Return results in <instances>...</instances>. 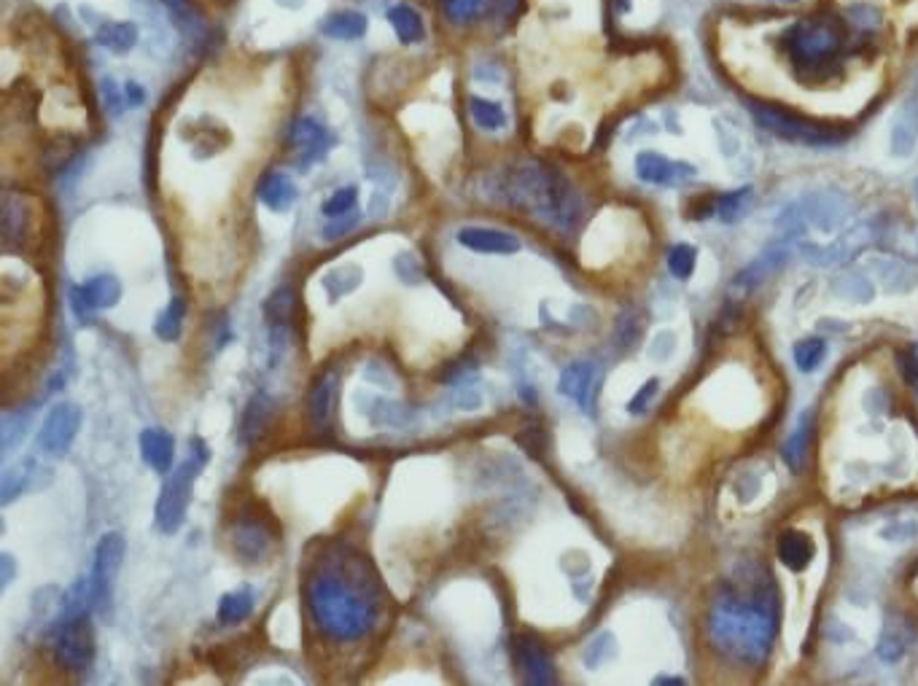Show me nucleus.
I'll return each mask as SVG.
<instances>
[{
  "label": "nucleus",
  "instance_id": "f257e3e1",
  "mask_svg": "<svg viewBox=\"0 0 918 686\" xmlns=\"http://www.w3.org/2000/svg\"><path fill=\"white\" fill-rule=\"evenodd\" d=\"M305 603L313 625L332 641L364 638L380 614V587L367 557L348 549L326 555L307 576Z\"/></svg>",
  "mask_w": 918,
  "mask_h": 686
},
{
  "label": "nucleus",
  "instance_id": "c85d7f7f",
  "mask_svg": "<svg viewBox=\"0 0 918 686\" xmlns=\"http://www.w3.org/2000/svg\"><path fill=\"white\" fill-rule=\"evenodd\" d=\"M254 611V592L251 590H232L227 595H221L219 600V622L221 625H240L245 619L251 617Z\"/></svg>",
  "mask_w": 918,
  "mask_h": 686
},
{
  "label": "nucleus",
  "instance_id": "79ce46f5",
  "mask_svg": "<svg viewBox=\"0 0 918 686\" xmlns=\"http://www.w3.org/2000/svg\"><path fill=\"white\" fill-rule=\"evenodd\" d=\"M657 391H660V380H655V377H652V380H647V383L641 385L639 393H636V396L630 399L628 412H633V415H641V412H647V407L652 404V399L657 396Z\"/></svg>",
  "mask_w": 918,
  "mask_h": 686
},
{
  "label": "nucleus",
  "instance_id": "e433bc0d",
  "mask_svg": "<svg viewBox=\"0 0 918 686\" xmlns=\"http://www.w3.org/2000/svg\"><path fill=\"white\" fill-rule=\"evenodd\" d=\"M356 205H359V189L356 186H342L321 205V213L326 218H337L350 213V210H356Z\"/></svg>",
  "mask_w": 918,
  "mask_h": 686
},
{
  "label": "nucleus",
  "instance_id": "423d86ee",
  "mask_svg": "<svg viewBox=\"0 0 918 686\" xmlns=\"http://www.w3.org/2000/svg\"><path fill=\"white\" fill-rule=\"evenodd\" d=\"M749 113L754 116V122L768 132L784 140H792V143H803V146H830V143H838L843 138L838 130H832L827 124L805 119L800 113H792L781 105L749 100Z\"/></svg>",
  "mask_w": 918,
  "mask_h": 686
},
{
  "label": "nucleus",
  "instance_id": "a211bd4d",
  "mask_svg": "<svg viewBox=\"0 0 918 686\" xmlns=\"http://www.w3.org/2000/svg\"><path fill=\"white\" fill-rule=\"evenodd\" d=\"M140 455L149 469L157 474H170L175 461V439L165 428H146L140 434Z\"/></svg>",
  "mask_w": 918,
  "mask_h": 686
},
{
  "label": "nucleus",
  "instance_id": "3c124183",
  "mask_svg": "<svg viewBox=\"0 0 918 686\" xmlns=\"http://www.w3.org/2000/svg\"><path fill=\"white\" fill-rule=\"evenodd\" d=\"M779 3H797V0H779Z\"/></svg>",
  "mask_w": 918,
  "mask_h": 686
},
{
  "label": "nucleus",
  "instance_id": "473e14b6",
  "mask_svg": "<svg viewBox=\"0 0 918 686\" xmlns=\"http://www.w3.org/2000/svg\"><path fill=\"white\" fill-rule=\"evenodd\" d=\"M827 356V342L822 337H808L800 339L795 345V364L800 366V372H814L819 369Z\"/></svg>",
  "mask_w": 918,
  "mask_h": 686
},
{
  "label": "nucleus",
  "instance_id": "f3484780",
  "mask_svg": "<svg viewBox=\"0 0 918 686\" xmlns=\"http://www.w3.org/2000/svg\"><path fill=\"white\" fill-rule=\"evenodd\" d=\"M232 547L240 557H243V563H262L264 557L270 555L272 549V536L270 530L264 528L262 522L254 520H243L235 528V536H232Z\"/></svg>",
  "mask_w": 918,
  "mask_h": 686
},
{
  "label": "nucleus",
  "instance_id": "c9c22d12",
  "mask_svg": "<svg viewBox=\"0 0 918 686\" xmlns=\"http://www.w3.org/2000/svg\"><path fill=\"white\" fill-rule=\"evenodd\" d=\"M749 202H752V189L746 186V189H738V192L722 194L717 200V216L722 221H738V218L744 216V210L749 208Z\"/></svg>",
  "mask_w": 918,
  "mask_h": 686
},
{
  "label": "nucleus",
  "instance_id": "7c9ffc66",
  "mask_svg": "<svg viewBox=\"0 0 918 686\" xmlns=\"http://www.w3.org/2000/svg\"><path fill=\"white\" fill-rule=\"evenodd\" d=\"M808 439H811V426H808V415L803 417V423L792 431L787 442H784V463L792 471H800L805 463V452H808Z\"/></svg>",
  "mask_w": 918,
  "mask_h": 686
},
{
  "label": "nucleus",
  "instance_id": "4be33fe9",
  "mask_svg": "<svg viewBox=\"0 0 918 686\" xmlns=\"http://www.w3.org/2000/svg\"><path fill=\"white\" fill-rule=\"evenodd\" d=\"M779 560L787 565L789 571H805L811 560H814V541L808 533H800V530H784L779 536Z\"/></svg>",
  "mask_w": 918,
  "mask_h": 686
},
{
  "label": "nucleus",
  "instance_id": "c03bdc74",
  "mask_svg": "<svg viewBox=\"0 0 918 686\" xmlns=\"http://www.w3.org/2000/svg\"><path fill=\"white\" fill-rule=\"evenodd\" d=\"M124 100H127V108H140V105L146 103V89L140 87L138 81H124Z\"/></svg>",
  "mask_w": 918,
  "mask_h": 686
},
{
  "label": "nucleus",
  "instance_id": "6ab92c4d",
  "mask_svg": "<svg viewBox=\"0 0 918 686\" xmlns=\"http://www.w3.org/2000/svg\"><path fill=\"white\" fill-rule=\"evenodd\" d=\"M272 417H275V401L267 396L264 391L254 393L251 401L245 404L243 420H240V442L254 444L259 442L267 428L272 426Z\"/></svg>",
  "mask_w": 918,
  "mask_h": 686
},
{
  "label": "nucleus",
  "instance_id": "f704fd0d",
  "mask_svg": "<svg viewBox=\"0 0 918 686\" xmlns=\"http://www.w3.org/2000/svg\"><path fill=\"white\" fill-rule=\"evenodd\" d=\"M30 426V409L22 412H6L3 415V431H0V442H3V452H11L17 447V442L25 439V428Z\"/></svg>",
  "mask_w": 918,
  "mask_h": 686
},
{
  "label": "nucleus",
  "instance_id": "1a4fd4ad",
  "mask_svg": "<svg viewBox=\"0 0 918 686\" xmlns=\"http://www.w3.org/2000/svg\"><path fill=\"white\" fill-rule=\"evenodd\" d=\"M81 420H84L81 407L73 404V401H62V404L49 409L44 426L38 431V439H35L38 450L44 452V455H52V458H62L73 447V442H76V436L81 431Z\"/></svg>",
  "mask_w": 918,
  "mask_h": 686
},
{
  "label": "nucleus",
  "instance_id": "f03ea898",
  "mask_svg": "<svg viewBox=\"0 0 918 686\" xmlns=\"http://www.w3.org/2000/svg\"><path fill=\"white\" fill-rule=\"evenodd\" d=\"M711 641L741 662H760L776 635V592L768 584L752 592L725 590L709 619Z\"/></svg>",
  "mask_w": 918,
  "mask_h": 686
},
{
  "label": "nucleus",
  "instance_id": "cd10ccee",
  "mask_svg": "<svg viewBox=\"0 0 918 686\" xmlns=\"http://www.w3.org/2000/svg\"><path fill=\"white\" fill-rule=\"evenodd\" d=\"M469 113H472L474 124L485 132H501L507 130L509 116L504 111V105L488 97H472L469 100Z\"/></svg>",
  "mask_w": 918,
  "mask_h": 686
},
{
  "label": "nucleus",
  "instance_id": "bb28decb",
  "mask_svg": "<svg viewBox=\"0 0 918 686\" xmlns=\"http://www.w3.org/2000/svg\"><path fill=\"white\" fill-rule=\"evenodd\" d=\"M361 278H364V272H361L359 264H342V267H334L321 278V286L329 294L332 302L342 299L350 291H356L361 286Z\"/></svg>",
  "mask_w": 918,
  "mask_h": 686
},
{
  "label": "nucleus",
  "instance_id": "0eeeda50",
  "mask_svg": "<svg viewBox=\"0 0 918 686\" xmlns=\"http://www.w3.org/2000/svg\"><path fill=\"white\" fill-rule=\"evenodd\" d=\"M52 652L57 665L70 673H84L95 662V630L89 622V611L65 614L54 619Z\"/></svg>",
  "mask_w": 918,
  "mask_h": 686
},
{
  "label": "nucleus",
  "instance_id": "9b49d317",
  "mask_svg": "<svg viewBox=\"0 0 918 686\" xmlns=\"http://www.w3.org/2000/svg\"><path fill=\"white\" fill-rule=\"evenodd\" d=\"M289 140L291 148L299 154L297 165L302 167V170H307V167L315 165V162H321V159L329 157V151H332L334 143H337L332 130L324 127L318 119H313V116H302V119H297L294 127H291Z\"/></svg>",
  "mask_w": 918,
  "mask_h": 686
},
{
  "label": "nucleus",
  "instance_id": "8fccbe9b",
  "mask_svg": "<svg viewBox=\"0 0 918 686\" xmlns=\"http://www.w3.org/2000/svg\"><path fill=\"white\" fill-rule=\"evenodd\" d=\"M657 684H682V678H657Z\"/></svg>",
  "mask_w": 918,
  "mask_h": 686
},
{
  "label": "nucleus",
  "instance_id": "7ed1b4c3",
  "mask_svg": "<svg viewBox=\"0 0 918 686\" xmlns=\"http://www.w3.org/2000/svg\"><path fill=\"white\" fill-rule=\"evenodd\" d=\"M496 192L499 200L560 232H571L582 216L577 189L560 170L544 162L512 165L507 173L499 175Z\"/></svg>",
  "mask_w": 918,
  "mask_h": 686
},
{
  "label": "nucleus",
  "instance_id": "a878e982",
  "mask_svg": "<svg viewBox=\"0 0 918 686\" xmlns=\"http://www.w3.org/2000/svg\"><path fill=\"white\" fill-rule=\"evenodd\" d=\"M294 302L297 299H294V291L289 286L275 288L267 296V302H264V321H267L272 331H286L291 315H294Z\"/></svg>",
  "mask_w": 918,
  "mask_h": 686
},
{
  "label": "nucleus",
  "instance_id": "ea45409f",
  "mask_svg": "<svg viewBox=\"0 0 918 686\" xmlns=\"http://www.w3.org/2000/svg\"><path fill=\"white\" fill-rule=\"evenodd\" d=\"M359 221H361L359 208L350 210V213H345V216L329 218V224H326L324 229H321V235H324V240H340V237L350 235V232H353V229L359 226Z\"/></svg>",
  "mask_w": 918,
  "mask_h": 686
},
{
  "label": "nucleus",
  "instance_id": "4c0bfd02",
  "mask_svg": "<svg viewBox=\"0 0 918 686\" xmlns=\"http://www.w3.org/2000/svg\"><path fill=\"white\" fill-rule=\"evenodd\" d=\"M846 19H849V27H859V30H865V33H873L881 27L884 22V14L878 6L873 3H854L849 11H846Z\"/></svg>",
  "mask_w": 918,
  "mask_h": 686
},
{
  "label": "nucleus",
  "instance_id": "4468645a",
  "mask_svg": "<svg viewBox=\"0 0 918 686\" xmlns=\"http://www.w3.org/2000/svg\"><path fill=\"white\" fill-rule=\"evenodd\" d=\"M455 240L474 253H488V256H512L523 248L517 235L493 229V226H464L455 232Z\"/></svg>",
  "mask_w": 918,
  "mask_h": 686
},
{
  "label": "nucleus",
  "instance_id": "393cba45",
  "mask_svg": "<svg viewBox=\"0 0 918 686\" xmlns=\"http://www.w3.org/2000/svg\"><path fill=\"white\" fill-rule=\"evenodd\" d=\"M388 22L394 27V33L399 35V41L402 44H420L423 38H426V27H423V19L412 6L407 3H396L388 9Z\"/></svg>",
  "mask_w": 918,
  "mask_h": 686
},
{
  "label": "nucleus",
  "instance_id": "72a5a7b5",
  "mask_svg": "<svg viewBox=\"0 0 918 686\" xmlns=\"http://www.w3.org/2000/svg\"><path fill=\"white\" fill-rule=\"evenodd\" d=\"M25 221V202L17 200L14 194H6V197H3V232H6V240H9V243L22 237V226H25Z\"/></svg>",
  "mask_w": 918,
  "mask_h": 686
},
{
  "label": "nucleus",
  "instance_id": "20e7f679",
  "mask_svg": "<svg viewBox=\"0 0 918 686\" xmlns=\"http://www.w3.org/2000/svg\"><path fill=\"white\" fill-rule=\"evenodd\" d=\"M779 44L792 76L800 84H830L849 54V22L827 11L792 19L779 33Z\"/></svg>",
  "mask_w": 918,
  "mask_h": 686
},
{
  "label": "nucleus",
  "instance_id": "2f4dec72",
  "mask_svg": "<svg viewBox=\"0 0 918 686\" xmlns=\"http://www.w3.org/2000/svg\"><path fill=\"white\" fill-rule=\"evenodd\" d=\"M184 313H186L184 299H181V296H175L173 302L167 304L165 313H159L157 337L165 339V342H175V339L181 337V329H184Z\"/></svg>",
  "mask_w": 918,
  "mask_h": 686
},
{
  "label": "nucleus",
  "instance_id": "c756f323",
  "mask_svg": "<svg viewBox=\"0 0 918 686\" xmlns=\"http://www.w3.org/2000/svg\"><path fill=\"white\" fill-rule=\"evenodd\" d=\"M501 0H445V14L455 25H469L482 14H488Z\"/></svg>",
  "mask_w": 918,
  "mask_h": 686
},
{
  "label": "nucleus",
  "instance_id": "412c9836",
  "mask_svg": "<svg viewBox=\"0 0 918 686\" xmlns=\"http://www.w3.org/2000/svg\"><path fill=\"white\" fill-rule=\"evenodd\" d=\"M334 396H337V374H321L310 393V420L315 431H329L334 417Z\"/></svg>",
  "mask_w": 918,
  "mask_h": 686
},
{
  "label": "nucleus",
  "instance_id": "6e6552de",
  "mask_svg": "<svg viewBox=\"0 0 918 686\" xmlns=\"http://www.w3.org/2000/svg\"><path fill=\"white\" fill-rule=\"evenodd\" d=\"M124 552H127V541L122 533H105L97 541L95 563H92V574H89V587H92V603L100 614H108V606L114 600V584L122 568Z\"/></svg>",
  "mask_w": 918,
  "mask_h": 686
},
{
  "label": "nucleus",
  "instance_id": "ddd939ff",
  "mask_svg": "<svg viewBox=\"0 0 918 686\" xmlns=\"http://www.w3.org/2000/svg\"><path fill=\"white\" fill-rule=\"evenodd\" d=\"M636 173L641 181L655 183V186H682L695 178V167L663 157L657 151H641L636 157Z\"/></svg>",
  "mask_w": 918,
  "mask_h": 686
},
{
  "label": "nucleus",
  "instance_id": "de8ad7c7",
  "mask_svg": "<svg viewBox=\"0 0 918 686\" xmlns=\"http://www.w3.org/2000/svg\"><path fill=\"white\" fill-rule=\"evenodd\" d=\"M162 3H165L167 9L173 11L181 22H189V14H192V11H189V0H162Z\"/></svg>",
  "mask_w": 918,
  "mask_h": 686
},
{
  "label": "nucleus",
  "instance_id": "a19ab883",
  "mask_svg": "<svg viewBox=\"0 0 918 686\" xmlns=\"http://www.w3.org/2000/svg\"><path fill=\"white\" fill-rule=\"evenodd\" d=\"M612 654H614V638L609 633H604V635H598V638L590 643V649L585 652V662L590 665V668H595V665H601L604 660H609Z\"/></svg>",
  "mask_w": 918,
  "mask_h": 686
},
{
  "label": "nucleus",
  "instance_id": "9d476101",
  "mask_svg": "<svg viewBox=\"0 0 918 686\" xmlns=\"http://www.w3.org/2000/svg\"><path fill=\"white\" fill-rule=\"evenodd\" d=\"M119 299H122V283H119L116 275H108V272L95 275L84 286L70 291V307H73V313L79 315V321L84 323L92 321L95 310H111V307H116Z\"/></svg>",
  "mask_w": 918,
  "mask_h": 686
},
{
  "label": "nucleus",
  "instance_id": "f8f14e48",
  "mask_svg": "<svg viewBox=\"0 0 918 686\" xmlns=\"http://www.w3.org/2000/svg\"><path fill=\"white\" fill-rule=\"evenodd\" d=\"M512 652H515V665L523 673L525 684L542 686L558 681L555 662H552L550 652L544 649V643L539 638H534V635H517Z\"/></svg>",
  "mask_w": 918,
  "mask_h": 686
},
{
  "label": "nucleus",
  "instance_id": "37998d69",
  "mask_svg": "<svg viewBox=\"0 0 918 686\" xmlns=\"http://www.w3.org/2000/svg\"><path fill=\"white\" fill-rule=\"evenodd\" d=\"M103 103L111 111V116H122L127 100H124V89L114 79L103 81Z\"/></svg>",
  "mask_w": 918,
  "mask_h": 686
},
{
  "label": "nucleus",
  "instance_id": "aec40b11",
  "mask_svg": "<svg viewBox=\"0 0 918 686\" xmlns=\"http://www.w3.org/2000/svg\"><path fill=\"white\" fill-rule=\"evenodd\" d=\"M299 189L289 173H267L259 183V200L272 210V213H286L291 205L297 202Z\"/></svg>",
  "mask_w": 918,
  "mask_h": 686
},
{
  "label": "nucleus",
  "instance_id": "a18cd8bd",
  "mask_svg": "<svg viewBox=\"0 0 918 686\" xmlns=\"http://www.w3.org/2000/svg\"><path fill=\"white\" fill-rule=\"evenodd\" d=\"M900 369L910 383L918 380V348H910L908 353H900Z\"/></svg>",
  "mask_w": 918,
  "mask_h": 686
},
{
  "label": "nucleus",
  "instance_id": "b1692460",
  "mask_svg": "<svg viewBox=\"0 0 918 686\" xmlns=\"http://www.w3.org/2000/svg\"><path fill=\"white\" fill-rule=\"evenodd\" d=\"M367 27V17L359 11H337V14L321 22V33L337 38V41H359L367 35Z\"/></svg>",
  "mask_w": 918,
  "mask_h": 686
},
{
  "label": "nucleus",
  "instance_id": "58836bf2",
  "mask_svg": "<svg viewBox=\"0 0 918 686\" xmlns=\"http://www.w3.org/2000/svg\"><path fill=\"white\" fill-rule=\"evenodd\" d=\"M668 267L679 280H687L695 272V248L690 245H674L668 253Z\"/></svg>",
  "mask_w": 918,
  "mask_h": 686
},
{
  "label": "nucleus",
  "instance_id": "5701e85b",
  "mask_svg": "<svg viewBox=\"0 0 918 686\" xmlns=\"http://www.w3.org/2000/svg\"><path fill=\"white\" fill-rule=\"evenodd\" d=\"M95 41L114 54L132 52L140 41V30L135 22H103L95 27Z\"/></svg>",
  "mask_w": 918,
  "mask_h": 686
},
{
  "label": "nucleus",
  "instance_id": "39448f33",
  "mask_svg": "<svg viewBox=\"0 0 918 686\" xmlns=\"http://www.w3.org/2000/svg\"><path fill=\"white\" fill-rule=\"evenodd\" d=\"M189 458L181 461L175 469H170L165 485L159 490L157 501V528L167 536H173L178 530L184 528L186 514H189V504H192L194 482L200 477V471L205 469V463L210 458L208 444L202 439H189Z\"/></svg>",
  "mask_w": 918,
  "mask_h": 686
},
{
  "label": "nucleus",
  "instance_id": "dca6fc26",
  "mask_svg": "<svg viewBox=\"0 0 918 686\" xmlns=\"http://www.w3.org/2000/svg\"><path fill=\"white\" fill-rule=\"evenodd\" d=\"M595 377L598 369L590 361H574L563 372H560L558 391L563 396H569L571 401H577L582 409L593 407V391H595Z\"/></svg>",
  "mask_w": 918,
  "mask_h": 686
},
{
  "label": "nucleus",
  "instance_id": "09e8293b",
  "mask_svg": "<svg viewBox=\"0 0 918 686\" xmlns=\"http://www.w3.org/2000/svg\"><path fill=\"white\" fill-rule=\"evenodd\" d=\"M280 6H283V9H291V11H297V9H302V6H305L307 0H278Z\"/></svg>",
  "mask_w": 918,
  "mask_h": 686
},
{
  "label": "nucleus",
  "instance_id": "49530a36",
  "mask_svg": "<svg viewBox=\"0 0 918 686\" xmlns=\"http://www.w3.org/2000/svg\"><path fill=\"white\" fill-rule=\"evenodd\" d=\"M14 576H17V563H14V557L9 552H3L0 555V584H3V590H9Z\"/></svg>",
  "mask_w": 918,
  "mask_h": 686
},
{
  "label": "nucleus",
  "instance_id": "2eb2a0df",
  "mask_svg": "<svg viewBox=\"0 0 918 686\" xmlns=\"http://www.w3.org/2000/svg\"><path fill=\"white\" fill-rule=\"evenodd\" d=\"M44 474H52L49 469H44L41 463L33 461V458H27V461H19L17 466H11L3 474V482H0V504L9 506L17 501L19 495H27L30 490H38V487L46 485Z\"/></svg>",
  "mask_w": 918,
  "mask_h": 686
}]
</instances>
